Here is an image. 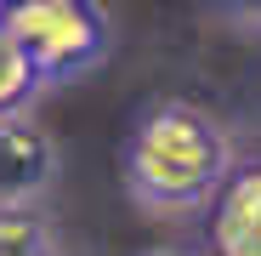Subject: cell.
<instances>
[{
	"label": "cell",
	"mask_w": 261,
	"mask_h": 256,
	"mask_svg": "<svg viewBox=\"0 0 261 256\" xmlns=\"http://www.w3.org/2000/svg\"><path fill=\"white\" fill-rule=\"evenodd\" d=\"M0 23L23 46V57L34 63L40 85H63V80L91 74L114 40L97 0H6Z\"/></svg>",
	"instance_id": "cell-2"
},
{
	"label": "cell",
	"mask_w": 261,
	"mask_h": 256,
	"mask_svg": "<svg viewBox=\"0 0 261 256\" xmlns=\"http://www.w3.org/2000/svg\"><path fill=\"white\" fill-rule=\"evenodd\" d=\"M46 91L34 74V63L23 57V46L6 34V23H0V120H12V114H29V103Z\"/></svg>",
	"instance_id": "cell-5"
},
{
	"label": "cell",
	"mask_w": 261,
	"mask_h": 256,
	"mask_svg": "<svg viewBox=\"0 0 261 256\" xmlns=\"http://www.w3.org/2000/svg\"><path fill=\"white\" fill-rule=\"evenodd\" d=\"M142 256H210V250H193V245H153V250H142Z\"/></svg>",
	"instance_id": "cell-8"
},
{
	"label": "cell",
	"mask_w": 261,
	"mask_h": 256,
	"mask_svg": "<svg viewBox=\"0 0 261 256\" xmlns=\"http://www.w3.org/2000/svg\"><path fill=\"white\" fill-rule=\"evenodd\" d=\"M216 12L239 29H261V0H216Z\"/></svg>",
	"instance_id": "cell-7"
},
{
	"label": "cell",
	"mask_w": 261,
	"mask_h": 256,
	"mask_svg": "<svg viewBox=\"0 0 261 256\" xmlns=\"http://www.w3.org/2000/svg\"><path fill=\"white\" fill-rule=\"evenodd\" d=\"M0 12H6V0H0Z\"/></svg>",
	"instance_id": "cell-9"
},
{
	"label": "cell",
	"mask_w": 261,
	"mask_h": 256,
	"mask_svg": "<svg viewBox=\"0 0 261 256\" xmlns=\"http://www.w3.org/2000/svg\"><path fill=\"white\" fill-rule=\"evenodd\" d=\"M57 143L40 120L12 114L0 120V211H34L57 182Z\"/></svg>",
	"instance_id": "cell-3"
},
{
	"label": "cell",
	"mask_w": 261,
	"mask_h": 256,
	"mask_svg": "<svg viewBox=\"0 0 261 256\" xmlns=\"http://www.w3.org/2000/svg\"><path fill=\"white\" fill-rule=\"evenodd\" d=\"M0 256H63V245L40 211H0Z\"/></svg>",
	"instance_id": "cell-6"
},
{
	"label": "cell",
	"mask_w": 261,
	"mask_h": 256,
	"mask_svg": "<svg viewBox=\"0 0 261 256\" xmlns=\"http://www.w3.org/2000/svg\"><path fill=\"white\" fill-rule=\"evenodd\" d=\"M210 256H261V159L239 165L210 205Z\"/></svg>",
	"instance_id": "cell-4"
},
{
	"label": "cell",
	"mask_w": 261,
	"mask_h": 256,
	"mask_svg": "<svg viewBox=\"0 0 261 256\" xmlns=\"http://www.w3.org/2000/svg\"><path fill=\"white\" fill-rule=\"evenodd\" d=\"M125 194L148 217H193L216 205L233 177V131L210 108L159 97L137 114L125 137Z\"/></svg>",
	"instance_id": "cell-1"
}]
</instances>
